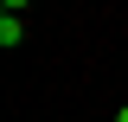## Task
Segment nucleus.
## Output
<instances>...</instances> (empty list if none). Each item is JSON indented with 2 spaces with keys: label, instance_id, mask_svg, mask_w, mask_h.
<instances>
[{
  "label": "nucleus",
  "instance_id": "nucleus-3",
  "mask_svg": "<svg viewBox=\"0 0 128 122\" xmlns=\"http://www.w3.org/2000/svg\"><path fill=\"white\" fill-rule=\"evenodd\" d=\"M115 122H128V103H122V109H115Z\"/></svg>",
  "mask_w": 128,
  "mask_h": 122
},
{
  "label": "nucleus",
  "instance_id": "nucleus-2",
  "mask_svg": "<svg viewBox=\"0 0 128 122\" xmlns=\"http://www.w3.org/2000/svg\"><path fill=\"white\" fill-rule=\"evenodd\" d=\"M0 7H6V13H19V7H26V0H0Z\"/></svg>",
  "mask_w": 128,
  "mask_h": 122
},
{
  "label": "nucleus",
  "instance_id": "nucleus-1",
  "mask_svg": "<svg viewBox=\"0 0 128 122\" xmlns=\"http://www.w3.org/2000/svg\"><path fill=\"white\" fill-rule=\"evenodd\" d=\"M19 39H26V26H19V13H0V45L19 51Z\"/></svg>",
  "mask_w": 128,
  "mask_h": 122
}]
</instances>
